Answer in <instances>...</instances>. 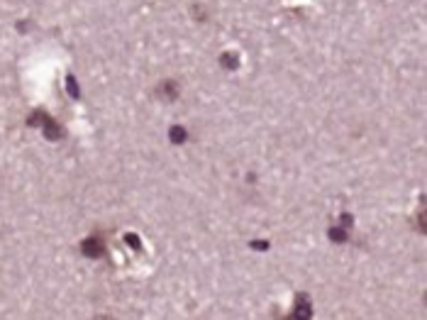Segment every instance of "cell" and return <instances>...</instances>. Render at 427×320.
<instances>
[{
  "label": "cell",
  "instance_id": "7a4b0ae2",
  "mask_svg": "<svg viewBox=\"0 0 427 320\" xmlns=\"http://www.w3.org/2000/svg\"><path fill=\"white\" fill-rule=\"evenodd\" d=\"M81 252L86 254V257H91V259H98V257L105 254V242H103L98 235H91L81 242Z\"/></svg>",
  "mask_w": 427,
  "mask_h": 320
},
{
  "label": "cell",
  "instance_id": "9c48e42d",
  "mask_svg": "<svg viewBox=\"0 0 427 320\" xmlns=\"http://www.w3.org/2000/svg\"><path fill=\"white\" fill-rule=\"evenodd\" d=\"M124 239H127V245H130V247H132L135 252L142 250V242H139V237L135 235V232H127V235H124Z\"/></svg>",
  "mask_w": 427,
  "mask_h": 320
},
{
  "label": "cell",
  "instance_id": "30bf717a",
  "mask_svg": "<svg viewBox=\"0 0 427 320\" xmlns=\"http://www.w3.org/2000/svg\"><path fill=\"white\" fill-rule=\"evenodd\" d=\"M354 225V218H352V213H342V227L345 230H349Z\"/></svg>",
  "mask_w": 427,
  "mask_h": 320
},
{
  "label": "cell",
  "instance_id": "7c38bea8",
  "mask_svg": "<svg viewBox=\"0 0 427 320\" xmlns=\"http://www.w3.org/2000/svg\"><path fill=\"white\" fill-rule=\"evenodd\" d=\"M249 247H251V250H269V242H249Z\"/></svg>",
  "mask_w": 427,
  "mask_h": 320
},
{
  "label": "cell",
  "instance_id": "ba28073f",
  "mask_svg": "<svg viewBox=\"0 0 427 320\" xmlns=\"http://www.w3.org/2000/svg\"><path fill=\"white\" fill-rule=\"evenodd\" d=\"M66 88H69V96L73 98V100H78V98H81V88H78V86H76V78H73V76H66Z\"/></svg>",
  "mask_w": 427,
  "mask_h": 320
},
{
  "label": "cell",
  "instance_id": "277c9868",
  "mask_svg": "<svg viewBox=\"0 0 427 320\" xmlns=\"http://www.w3.org/2000/svg\"><path fill=\"white\" fill-rule=\"evenodd\" d=\"M313 315V306L305 301V296L301 293L298 296V303H295V308H293V318H298V320H308Z\"/></svg>",
  "mask_w": 427,
  "mask_h": 320
},
{
  "label": "cell",
  "instance_id": "3957f363",
  "mask_svg": "<svg viewBox=\"0 0 427 320\" xmlns=\"http://www.w3.org/2000/svg\"><path fill=\"white\" fill-rule=\"evenodd\" d=\"M156 93L164 100H176L179 98V84L174 78H166V81H161V84L156 86Z\"/></svg>",
  "mask_w": 427,
  "mask_h": 320
},
{
  "label": "cell",
  "instance_id": "8992f818",
  "mask_svg": "<svg viewBox=\"0 0 427 320\" xmlns=\"http://www.w3.org/2000/svg\"><path fill=\"white\" fill-rule=\"evenodd\" d=\"M168 139H171L174 144H183V142L188 139V132H186L181 125H176V127H171V130H168Z\"/></svg>",
  "mask_w": 427,
  "mask_h": 320
},
{
  "label": "cell",
  "instance_id": "8fae6325",
  "mask_svg": "<svg viewBox=\"0 0 427 320\" xmlns=\"http://www.w3.org/2000/svg\"><path fill=\"white\" fill-rule=\"evenodd\" d=\"M417 227H420V232H427V225H425V210H420V213H417Z\"/></svg>",
  "mask_w": 427,
  "mask_h": 320
},
{
  "label": "cell",
  "instance_id": "6da1fadb",
  "mask_svg": "<svg viewBox=\"0 0 427 320\" xmlns=\"http://www.w3.org/2000/svg\"><path fill=\"white\" fill-rule=\"evenodd\" d=\"M27 125H41V130H44V137L47 139H52V142H56V139H61L64 137V130L59 127V123H56L54 117H49L44 110H39V112H32L29 115V120H27Z\"/></svg>",
  "mask_w": 427,
  "mask_h": 320
},
{
  "label": "cell",
  "instance_id": "52a82bcc",
  "mask_svg": "<svg viewBox=\"0 0 427 320\" xmlns=\"http://www.w3.org/2000/svg\"><path fill=\"white\" fill-rule=\"evenodd\" d=\"M327 235H330V239H332V242H337V245L347 242V230H345V227H330V230H327Z\"/></svg>",
  "mask_w": 427,
  "mask_h": 320
},
{
  "label": "cell",
  "instance_id": "5b68a950",
  "mask_svg": "<svg viewBox=\"0 0 427 320\" xmlns=\"http://www.w3.org/2000/svg\"><path fill=\"white\" fill-rule=\"evenodd\" d=\"M220 66L227 71H234L237 66H239V56L234 54V52H225V54L220 56Z\"/></svg>",
  "mask_w": 427,
  "mask_h": 320
}]
</instances>
